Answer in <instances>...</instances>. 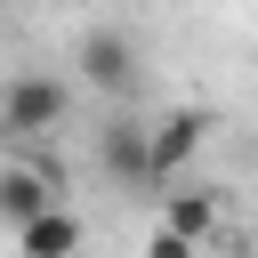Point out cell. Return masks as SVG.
<instances>
[{
  "label": "cell",
  "instance_id": "cell-3",
  "mask_svg": "<svg viewBox=\"0 0 258 258\" xmlns=\"http://www.w3.org/2000/svg\"><path fill=\"white\" fill-rule=\"evenodd\" d=\"M202 145H210V113H202V105H169L161 121H145V185L185 177Z\"/></svg>",
  "mask_w": 258,
  "mask_h": 258
},
{
  "label": "cell",
  "instance_id": "cell-5",
  "mask_svg": "<svg viewBox=\"0 0 258 258\" xmlns=\"http://www.w3.org/2000/svg\"><path fill=\"white\" fill-rule=\"evenodd\" d=\"M48 202H64V185H56L40 161H0V226H24V218H40Z\"/></svg>",
  "mask_w": 258,
  "mask_h": 258
},
{
  "label": "cell",
  "instance_id": "cell-8",
  "mask_svg": "<svg viewBox=\"0 0 258 258\" xmlns=\"http://www.w3.org/2000/svg\"><path fill=\"white\" fill-rule=\"evenodd\" d=\"M145 258H210V242H194V234H169V226H153V234H145Z\"/></svg>",
  "mask_w": 258,
  "mask_h": 258
},
{
  "label": "cell",
  "instance_id": "cell-7",
  "mask_svg": "<svg viewBox=\"0 0 258 258\" xmlns=\"http://www.w3.org/2000/svg\"><path fill=\"white\" fill-rule=\"evenodd\" d=\"M161 226H169V234H194V242H210V234H218V194H210V185H185V177H169V194H161Z\"/></svg>",
  "mask_w": 258,
  "mask_h": 258
},
{
  "label": "cell",
  "instance_id": "cell-2",
  "mask_svg": "<svg viewBox=\"0 0 258 258\" xmlns=\"http://www.w3.org/2000/svg\"><path fill=\"white\" fill-rule=\"evenodd\" d=\"M73 113V81L64 73H8L0 81V137H56Z\"/></svg>",
  "mask_w": 258,
  "mask_h": 258
},
{
  "label": "cell",
  "instance_id": "cell-4",
  "mask_svg": "<svg viewBox=\"0 0 258 258\" xmlns=\"http://www.w3.org/2000/svg\"><path fill=\"white\" fill-rule=\"evenodd\" d=\"M8 234H16V258H81V242H89V226H81L73 202H48L40 218H24Z\"/></svg>",
  "mask_w": 258,
  "mask_h": 258
},
{
  "label": "cell",
  "instance_id": "cell-6",
  "mask_svg": "<svg viewBox=\"0 0 258 258\" xmlns=\"http://www.w3.org/2000/svg\"><path fill=\"white\" fill-rule=\"evenodd\" d=\"M97 169H105L113 185H145V121L113 113V121L97 129Z\"/></svg>",
  "mask_w": 258,
  "mask_h": 258
},
{
  "label": "cell",
  "instance_id": "cell-1",
  "mask_svg": "<svg viewBox=\"0 0 258 258\" xmlns=\"http://www.w3.org/2000/svg\"><path fill=\"white\" fill-rule=\"evenodd\" d=\"M73 81H81V89H97L105 105H129V97H137V81H145V48H137V32H121V24L81 32V48H73Z\"/></svg>",
  "mask_w": 258,
  "mask_h": 258
}]
</instances>
